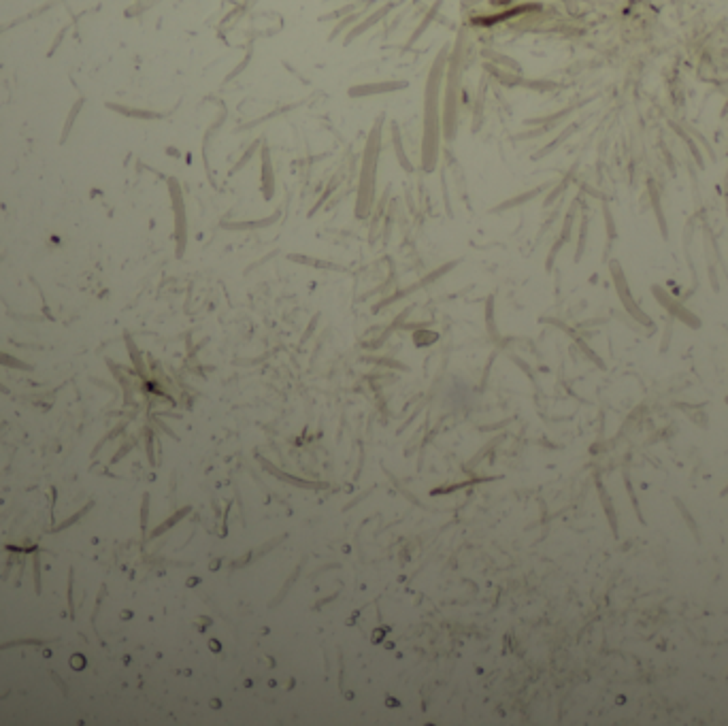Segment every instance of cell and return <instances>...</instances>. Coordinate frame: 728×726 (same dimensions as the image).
Wrapping results in <instances>:
<instances>
[{
  "instance_id": "1",
  "label": "cell",
  "mask_w": 728,
  "mask_h": 726,
  "mask_svg": "<svg viewBox=\"0 0 728 726\" xmlns=\"http://www.w3.org/2000/svg\"><path fill=\"white\" fill-rule=\"evenodd\" d=\"M402 83H388V85H369V87H354L351 89V96H358V94H377V92H388L390 87H400Z\"/></svg>"
},
{
  "instance_id": "2",
  "label": "cell",
  "mask_w": 728,
  "mask_h": 726,
  "mask_svg": "<svg viewBox=\"0 0 728 726\" xmlns=\"http://www.w3.org/2000/svg\"><path fill=\"white\" fill-rule=\"evenodd\" d=\"M113 111H119V113H124V115H130V117H145V119H150V117H158V113H150V111H139V109H124L122 105H109Z\"/></svg>"
},
{
  "instance_id": "3",
  "label": "cell",
  "mask_w": 728,
  "mask_h": 726,
  "mask_svg": "<svg viewBox=\"0 0 728 726\" xmlns=\"http://www.w3.org/2000/svg\"><path fill=\"white\" fill-rule=\"evenodd\" d=\"M81 105H83V101H77V105L73 107V111H71V115H68V119H66V124H64V130H62V143H64V141H66V137H68V132H71V128H73V122H75V119H77V115H79Z\"/></svg>"
}]
</instances>
